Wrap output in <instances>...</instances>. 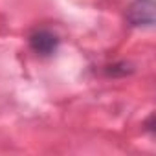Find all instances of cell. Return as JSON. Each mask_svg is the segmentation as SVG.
<instances>
[{"instance_id":"obj_1","label":"cell","mask_w":156,"mask_h":156,"mask_svg":"<svg viewBox=\"0 0 156 156\" xmlns=\"http://www.w3.org/2000/svg\"><path fill=\"white\" fill-rule=\"evenodd\" d=\"M154 9L152 0H136L127 9V20L138 28H151L154 24Z\"/></svg>"},{"instance_id":"obj_2","label":"cell","mask_w":156,"mask_h":156,"mask_svg":"<svg viewBox=\"0 0 156 156\" xmlns=\"http://www.w3.org/2000/svg\"><path fill=\"white\" fill-rule=\"evenodd\" d=\"M30 46H31V50H33L35 53L46 57V55H51V53L57 50L59 39H57L55 33H51V31H48V30H39V31L31 33V37H30Z\"/></svg>"}]
</instances>
